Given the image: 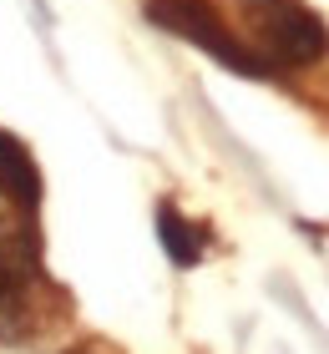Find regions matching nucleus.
Masks as SVG:
<instances>
[{
	"instance_id": "nucleus-1",
	"label": "nucleus",
	"mask_w": 329,
	"mask_h": 354,
	"mask_svg": "<svg viewBox=\"0 0 329 354\" xmlns=\"http://www.w3.org/2000/svg\"><path fill=\"white\" fill-rule=\"evenodd\" d=\"M238 10L254 30V51L274 71H304L329 56V30L304 0H238Z\"/></svg>"
},
{
	"instance_id": "nucleus-2",
	"label": "nucleus",
	"mask_w": 329,
	"mask_h": 354,
	"mask_svg": "<svg viewBox=\"0 0 329 354\" xmlns=\"http://www.w3.org/2000/svg\"><path fill=\"white\" fill-rule=\"evenodd\" d=\"M142 10H147V21H152V26L172 30V36H183L193 46H203L208 56H218L228 71L254 76V82H269V76H274L269 61H263L254 46H243L233 30L223 26V15L213 10V0H142Z\"/></svg>"
},
{
	"instance_id": "nucleus-3",
	"label": "nucleus",
	"mask_w": 329,
	"mask_h": 354,
	"mask_svg": "<svg viewBox=\"0 0 329 354\" xmlns=\"http://www.w3.org/2000/svg\"><path fill=\"white\" fill-rule=\"evenodd\" d=\"M0 192H6L15 207H26V213L41 203V172L10 132H0Z\"/></svg>"
},
{
	"instance_id": "nucleus-4",
	"label": "nucleus",
	"mask_w": 329,
	"mask_h": 354,
	"mask_svg": "<svg viewBox=\"0 0 329 354\" xmlns=\"http://www.w3.org/2000/svg\"><path fill=\"white\" fill-rule=\"evenodd\" d=\"M157 238H162V248H168V259L177 268H193L203 259V233H197V223H188L172 203H157Z\"/></svg>"
}]
</instances>
